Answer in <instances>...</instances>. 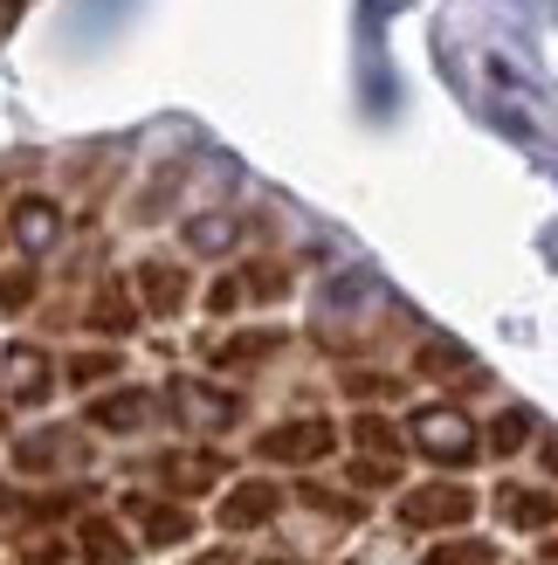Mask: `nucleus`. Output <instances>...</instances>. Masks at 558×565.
I'll return each mask as SVG.
<instances>
[{
	"instance_id": "nucleus-6",
	"label": "nucleus",
	"mask_w": 558,
	"mask_h": 565,
	"mask_svg": "<svg viewBox=\"0 0 558 565\" xmlns=\"http://www.w3.org/2000/svg\"><path fill=\"white\" fill-rule=\"evenodd\" d=\"M138 290H146L152 310H180L186 303V269H173V263H138Z\"/></svg>"
},
{
	"instance_id": "nucleus-18",
	"label": "nucleus",
	"mask_w": 558,
	"mask_h": 565,
	"mask_svg": "<svg viewBox=\"0 0 558 565\" xmlns=\"http://www.w3.org/2000/svg\"><path fill=\"white\" fill-rule=\"evenodd\" d=\"M90 324H97V331H125V324H131L125 297H118V290H104V297H97V310H90Z\"/></svg>"
},
{
	"instance_id": "nucleus-17",
	"label": "nucleus",
	"mask_w": 558,
	"mask_h": 565,
	"mask_svg": "<svg viewBox=\"0 0 558 565\" xmlns=\"http://www.w3.org/2000/svg\"><path fill=\"white\" fill-rule=\"evenodd\" d=\"M421 565H490V545H476V539H469V545H441Z\"/></svg>"
},
{
	"instance_id": "nucleus-9",
	"label": "nucleus",
	"mask_w": 558,
	"mask_h": 565,
	"mask_svg": "<svg viewBox=\"0 0 558 565\" xmlns=\"http://www.w3.org/2000/svg\"><path fill=\"white\" fill-rule=\"evenodd\" d=\"M90 420L97 428H138V420H146V393H110V401L90 407Z\"/></svg>"
},
{
	"instance_id": "nucleus-11",
	"label": "nucleus",
	"mask_w": 558,
	"mask_h": 565,
	"mask_svg": "<svg viewBox=\"0 0 558 565\" xmlns=\"http://www.w3.org/2000/svg\"><path fill=\"white\" fill-rule=\"evenodd\" d=\"M83 558L90 565H125V539L110 524H83Z\"/></svg>"
},
{
	"instance_id": "nucleus-20",
	"label": "nucleus",
	"mask_w": 558,
	"mask_h": 565,
	"mask_svg": "<svg viewBox=\"0 0 558 565\" xmlns=\"http://www.w3.org/2000/svg\"><path fill=\"white\" fill-rule=\"evenodd\" d=\"M352 435L366 441V448H394V428H386V420H373V414H358V420H352Z\"/></svg>"
},
{
	"instance_id": "nucleus-3",
	"label": "nucleus",
	"mask_w": 558,
	"mask_h": 565,
	"mask_svg": "<svg viewBox=\"0 0 558 565\" xmlns=\"http://www.w3.org/2000/svg\"><path fill=\"white\" fill-rule=\"evenodd\" d=\"M256 448L269 462H318L331 448V420H283V428H269Z\"/></svg>"
},
{
	"instance_id": "nucleus-7",
	"label": "nucleus",
	"mask_w": 558,
	"mask_h": 565,
	"mask_svg": "<svg viewBox=\"0 0 558 565\" xmlns=\"http://www.w3.org/2000/svg\"><path fill=\"white\" fill-rule=\"evenodd\" d=\"M8 386L21 393V401H42V393H49V359L42 352H8Z\"/></svg>"
},
{
	"instance_id": "nucleus-16",
	"label": "nucleus",
	"mask_w": 558,
	"mask_h": 565,
	"mask_svg": "<svg viewBox=\"0 0 558 565\" xmlns=\"http://www.w3.org/2000/svg\"><path fill=\"white\" fill-rule=\"evenodd\" d=\"M28 297H35V276H0V318H14V310H28Z\"/></svg>"
},
{
	"instance_id": "nucleus-5",
	"label": "nucleus",
	"mask_w": 558,
	"mask_h": 565,
	"mask_svg": "<svg viewBox=\"0 0 558 565\" xmlns=\"http://www.w3.org/2000/svg\"><path fill=\"white\" fill-rule=\"evenodd\" d=\"M8 228H14V242H21V248H49V242H55V228H63V214H55L49 201H14Z\"/></svg>"
},
{
	"instance_id": "nucleus-8",
	"label": "nucleus",
	"mask_w": 558,
	"mask_h": 565,
	"mask_svg": "<svg viewBox=\"0 0 558 565\" xmlns=\"http://www.w3.org/2000/svg\"><path fill=\"white\" fill-rule=\"evenodd\" d=\"M496 511H504L511 524H524V531H538V524H551V497H538V490H504V497H496Z\"/></svg>"
},
{
	"instance_id": "nucleus-14",
	"label": "nucleus",
	"mask_w": 558,
	"mask_h": 565,
	"mask_svg": "<svg viewBox=\"0 0 558 565\" xmlns=\"http://www.w3.org/2000/svg\"><path fill=\"white\" fill-rule=\"evenodd\" d=\"M110 373H118V359H110V352H76L69 359V386H97Z\"/></svg>"
},
{
	"instance_id": "nucleus-15",
	"label": "nucleus",
	"mask_w": 558,
	"mask_h": 565,
	"mask_svg": "<svg viewBox=\"0 0 558 565\" xmlns=\"http://www.w3.org/2000/svg\"><path fill=\"white\" fill-rule=\"evenodd\" d=\"M524 441H532V414H504V420L490 428V448H496V456H511V448H524Z\"/></svg>"
},
{
	"instance_id": "nucleus-4",
	"label": "nucleus",
	"mask_w": 558,
	"mask_h": 565,
	"mask_svg": "<svg viewBox=\"0 0 558 565\" xmlns=\"http://www.w3.org/2000/svg\"><path fill=\"white\" fill-rule=\"evenodd\" d=\"M276 503H283V497H276V483H242L228 503H221V524H228V531H256V524L276 518Z\"/></svg>"
},
{
	"instance_id": "nucleus-1",
	"label": "nucleus",
	"mask_w": 558,
	"mask_h": 565,
	"mask_svg": "<svg viewBox=\"0 0 558 565\" xmlns=\"http://www.w3.org/2000/svg\"><path fill=\"white\" fill-rule=\"evenodd\" d=\"M407 435L434 462H469V456H476V428H469V414H455V407H421L407 420Z\"/></svg>"
},
{
	"instance_id": "nucleus-2",
	"label": "nucleus",
	"mask_w": 558,
	"mask_h": 565,
	"mask_svg": "<svg viewBox=\"0 0 558 565\" xmlns=\"http://www.w3.org/2000/svg\"><path fill=\"white\" fill-rule=\"evenodd\" d=\"M469 511H476V497L455 490V483H428V490H407V497H400V524H414V531L462 524Z\"/></svg>"
},
{
	"instance_id": "nucleus-13",
	"label": "nucleus",
	"mask_w": 558,
	"mask_h": 565,
	"mask_svg": "<svg viewBox=\"0 0 558 565\" xmlns=\"http://www.w3.org/2000/svg\"><path fill=\"white\" fill-rule=\"evenodd\" d=\"M186 242H193V248H228V242H235V214H207V221H193Z\"/></svg>"
},
{
	"instance_id": "nucleus-12",
	"label": "nucleus",
	"mask_w": 558,
	"mask_h": 565,
	"mask_svg": "<svg viewBox=\"0 0 558 565\" xmlns=\"http://www.w3.org/2000/svg\"><path fill=\"white\" fill-rule=\"evenodd\" d=\"M262 352H276V331H248V338H228V345H221L214 359H221V365H256Z\"/></svg>"
},
{
	"instance_id": "nucleus-19",
	"label": "nucleus",
	"mask_w": 558,
	"mask_h": 565,
	"mask_svg": "<svg viewBox=\"0 0 558 565\" xmlns=\"http://www.w3.org/2000/svg\"><path fill=\"white\" fill-rule=\"evenodd\" d=\"M462 359H469L462 345H428L421 352V373H462Z\"/></svg>"
},
{
	"instance_id": "nucleus-10",
	"label": "nucleus",
	"mask_w": 558,
	"mask_h": 565,
	"mask_svg": "<svg viewBox=\"0 0 558 565\" xmlns=\"http://www.w3.org/2000/svg\"><path fill=\"white\" fill-rule=\"evenodd\" d=\"M138 518H146V545H180L186 531H193V518L173 511V503H159V511H138Z\"/></svg>"
}]
</instances>
